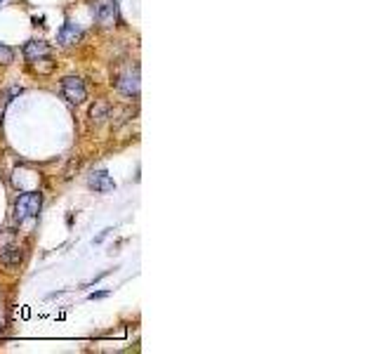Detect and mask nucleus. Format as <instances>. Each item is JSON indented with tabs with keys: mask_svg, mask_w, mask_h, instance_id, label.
I'll use <instances>...</instances> for the list:
<instances>
[{
	"mask_svg": "<svg viewBox=\"0 0 377 354\" xmlns=\"http://www.w3.org/2000/svg\"><path fill=\"white\" fill-rule=\"evenodd\" d=\"M107 295H109V290H102V293H92L90 300H100V297H107Z\"/></svg>",
	"mask_w": 377,
	"mask_h": 354,
	"instance_id": "nucleus-11",
	"label": "nucleus"
},
{
	"mask_svg": "<svg viewBox=\"0 0 377 354\" xmlns=\"http://www.w3.org/2000/svg\"><path fill=\"white\" fill-rule=\"evenodd\" d=\"M22 260H24V248H20V246H8V248H3V253H0V265L8 267V270L20 267Z\"/></svg>",
	"mask_w": 377,
	"mask_h": 354,
	"instance_id": "nucleus-8",
	"label": "nucleus"
},
{
	"mask_svg": "<svg viewBox=\"0 0 377 354\" xmlns=\"http://www.w3.org/2000/svg\"><path fill=\"white\" fill-rule=\"evenodd\" d=\"M57 40H59V45H61V47H73V45H78V43L83 40V29H80L78 24H73V22H66L64 27L59 29Z\"/></svg>",
	"mask_w": 377,
	"mask_h": 354,
	"instance_id": "nucleus-6",
	"label": "nucleus"
},
{
	"mask_svg": "<svg viewBox=\"0 0 377 354\" xmlns=\"http://www.w3.org/2000/svg\"><path fill=\"white\" fill-rule=\"evenodd\" d=\"M116 88H118V92H123L125 97H137L139 95V69L134 66V69H128L123 71L118 78H116Z\"/></svg>",
	"mask_w": 377,
	"mask_h": 354,
	"instance_id": "nucleus-4",
	"label": "nucleus"
},
{
	"mask_svg": "<svg viewBox=\"0 0 377 354\" xmlns=\"http://www.w3.org/2000/svg\"><path fill=\"white\" fill-rule=\"evenodd\" d=\"M90 10L95 22L104 29L116 27V22H118V3L116 0H95L90 5Z\"/></svg>",
	"mask_w": 377,
	"mask_h": 354,
	"instance_id": "nucleus-2",
	"label": "nucleus"
},
{
	"mask_svg": "<svg viewBox=\"0 0 377 354\" xmlns=\"http://www.w3.org/2000/svg\"><path fill=\"white\" fill-rule=\"evenodd\" d=\"M24 57H26L31 64L43 61V59H50L52 57V47L47 45L45 40H29L26 45H24Z\"/></svg>",
	"mask_w": 377,
	"mask_h": 354,
	"instance_id": "nucleus-5",
	"label": "nucleus"
},
{
	"mask_svg": "<svg viewBox=\"0 0 377 354\" xmlns=\"http://www.w3.org/2000/svg\"><path fill=\"white\" fill-rule=\"evenodd\" d=\"M0 3H3V0H0Z\"/></svg>",
	"mask_w": 377,
	"mask_h": 354,
	"instance_id": "nucleus-12",
	"label": "nucleus"
},
{
	"mask_svg": "<svg viewBox=\"0 0 377 354\" xmlns=\"http://www.w3.org/2000/svg\"><path fill=\"white\" fill-rule=\"evenodd\" d=\"M43 208V194L40 191H24L17 196L15 201V220L17 222H29L33 217H38Z\"/></svg>",
	"mask_w": 377,
	"mask_h": 354,
	"instance_id": "nucleus-1",
	"label": "nucleus"
},
{
	"mask_svg": "<svg viewBox=\"0 0 377 354\" xmlns=\"http://www.w3.org/2000/svg\"><path fill=\"white\" fill-rule=\"evenodd\" d=\"M12 59H15V52H12L8 45H3V43H0V64H10Z\"/></svg>",
	"mask_w": 377,
	"mask_h": 354,
	"instance_id": "nucleus-10",
	"label": "nucleus"
},
{
	"mask_svg": "<svg viewBox=\"0 0 377 354\" xmlns=\"http://www.w3.org/2000/svg\"><path fill=\"white\" fill-rule=\"evenodd\" d=\"M61 95L71 104H83L85 97H88V90H85V83L78 76H66L61 80Z\"/></svg>",
	"mask_w": 377,
	"mask_h": 354,
	"instance_id": "nucleus-3",
	"label": "nucleus"
},
{
	"mask_svg": "<svg viewBox=\"0 0 377 354\" xmlns=\"http://www.w3.org/2000/svg\"><path fill=\"white\" fill-rule=\"evenodd\" d=\"M90 118H92V123H104L109 118V104L97 102L95 107L90 109Z\"/></svg>",
	"mask_w": 377,
	"mask_h": 354,
	"instance_id": "nucleus-9",
	"label": "nucleus"
},
{
	"mask_svg": "<svg viewBox=\"0 0 377 354\" xmlns=\"http://www.w3.org/2000/svg\"><path fill=\"white\" fill-rule=\"evenodd\" d=\"M88 187L95 189L97 194H109V191L116 189V182L107 170H97L88 177Z\"/></svg>",
	"mask_w": 377,
	"mask_h": 354,
	"instance_id": "nucleus-7",
	"label": "nucleus"
}]
</instances>
